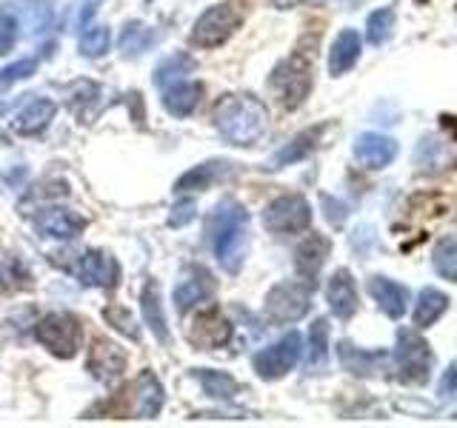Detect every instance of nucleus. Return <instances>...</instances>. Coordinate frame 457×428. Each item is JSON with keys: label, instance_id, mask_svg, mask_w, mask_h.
Returning a JSON list of instances; mask_svg holds the SVG:
<instances>
[{"label": "nucleus", "instance_id": "18", "mask_svg": "<svg viewBox=\"0 0 457 428\" xmlns=\"http://www.w3.org/2000/svg\"><path fill=\"white\" fill-rule=\"evenodd\" d=\"M446 309H449V297L443 294L440 289H435V285H426V289L418 292V297H414V306H411L414 328L435 325L443 314H446Z\"/></svg>", "mask_w": 457, "mask_h": 428}, {"label": "nucleus", "instance_id": "6", "mask_svg": "<svg viewBox=\"0 0 457 428\" xmlns=\"http://www.w3.org/2000/svg\"><path fill=\"white\" fill-rule=\"evenodd\" d=\"M263 226L271 235H300L312 226V206L303 194H283L263 211Z\"/></svg>", "mask_w": 457, "mask_h": 428}, {"label": "nucleus", "instance_id": "26", "mask_svg": "<svg viewBox=\"0 0 457 428\" xmlns=\"http://www.w3.org/2000/svg\"><path fill=\"white\" fill-rule=\"evenodd\" d=\"M200 86L197 83H189V80H178L171 89L166 92L163 97V103L166 109L175 114V118H186V114H192L195 106H197V100H200Z\"/></svg>", "mask_w": 457, "mask_h": 428}, {"label": "nucleus", "instance_id": "35", "mask_svg": "<svg viewBox=\"0 0 457 428\" xmlns=\"http://www.w3.org/2000/svg\"><path fill=\"white\" fill-rule=\"evenodd\" d=\"M152 40V35L146 32L143 26H129L126 29V35H123V40H120V46L126 49V52H132V54H137V52H143L146 49V43Z\"/></svg>", "mask_w": 457, "mask_h": 428}, {"label": "nucleus", "instance_id": "17", "mask_svg": "<svg viewBox=\"0 0 457 428\" xmlns=\"http://www.w3.org/2000/svg\"><path fill=\"white\" fill-rule=\"evenodd\" d=\"M71 271L80 277V283H89V285H114V280H118V266H114L112 257L100 251L80 254L78 263L71 266Z\"/></svg>", "mask_w": 457, "mask_h": 428}, {"label": "nucleus", "instance_id": "14", "mask_svg": "<svg viewBox=\"0 0 457 428\" xmlns=\"http://www.w3.org/2000/svg\"><path fill=\"white\" fill-rule=\"evenodd\" d=\"M326 300L328 309L337 320H352L357 314V306H361V297H357V283L352 277L349 268H337L332 280L326 285Z\"/></svg>", "mask_w": 457, "mask_h": 428}, {"label": "nucleus", "instance_id": "40", "mask_svg": "<svg viewBox=\"0 0 457 428\" xmlns=\"http://www.w3.org/2000/svg\"><path fill=\"white\" fill-rule=\"evenodd\" d=\"M269 4H275V6H280V9H289V6H297L300 0H269Z\"/></svg>", "mask_w": 457, "mask_h": 428}, {"label": "nucleus", "instance_id": "5", "mask_svg": "<svg viewBox=\"0 0 457 428\" xmlns=\"http://www.w3.org/2000/svg\"><path fill=\"white\" fill-rule=\"evenodd\" d=\"M312 292L314 289L306 285L303 280L278 283L275 289L266 294V317L280 325L303 320L312 309Z\"/></svg>", "mask_w": 457, "mask_h": 428}, {"label": "nucleus", "instance_id": "24", "mask_svg": "<svg viewBox=\"0 0 457 428\" xmlns=\"http://www.w3.org/2000/svg\"><path fill=\"white\" fill-rule=\"evenodd\" d=\"M135 414L137 417H154L157 411H161V403H163V391L161 385H157V380L149 374H140V380L135 383Z\"/></svg>", "mask_w": 457, "mask_h": 428}, {"label": "nucleus", "instance_id": "13", "mask_svg": "<svg viewBox=\"0 0 457 428\" xmlns=\"http://www.w3.org/2000/svg\"><path fill=\"white\" fill-rule=\"evenodd\" d=\"M337 357H340L343 371H349L354 377H375L378 371H386L392 366L389 351H363V349H357L352 340H340Z\"/></svg>", "mask_w": 457, "mask_h": 428}, {"label": "nucleus", "instance_id": "31", "mask_svg": "<svg viewBox=\"0 0 457 428\" xmlns=\"http://www.w3.org/2000/svg\"><path fill=\"white\" fill-rule=\"evenodd\" d=\"M328 354V320L318 317L309 328V360L312 366H323Z\"/></svg>", "mask_w": 457, "mask_h": 428}, {"label": "nucleus", "instance_id": "15", "mask_svg": "<svg viewBox=\"0 0 457 428\" xmlns=\"http://www.w3.org/2000/svg\"><path fill=\"white\" fill-rule=\"evenodd\" d=\"M189 337L200 349H218L226 346L228 337H232V323L223 317L220 309H206L195 317Z\"/></svg>", "mask_w": 457, "mask_h": 428}, {"label": "nucleus", "instance_id": "36", "mask_svg": "<svg viewBox=\"0 0 457 428\" xmlns=\"http://www.w3.org/2000/svg\"><path fill=\"white\" fill-rule=\"evenodd\" d=\"M35 69H37L35 61H21V63H14V66H9V69L0 71V86H9V83H14V80H23V78L32 75Z\"/></svg>", "mask_w": 457, "mask_h": 428}, {"label": "nucleus", "instance_id": "12", "mask_svg": "<svg viewBox=\"0 0 457 428\" xmlns=\"http://www.w3.org/2000/svg\"><path fill=\"white\" fill-rule=\"evenodd\" d=\"M369 294L389 320H400L411 306V292L406 285L383 275L369 277Z\"/></svg>", "mask_w": 457, "mask_h": 428}, {"label": "nucleus", "instance_id": "30", "mask_svg": "<svg viewBox=\"0 0 457 428\" xmlns=\"http://www.w3.org/2000/svg\"><path fill=\"white\" fill-rule=\"evenodd\" d=\"M200 383H204V391L209 397H220V399H228V397H235L237 394V380L235 377H228L226 371H200Z\"/></svg>", "mask_w": 457, "mask_h": 428}, {"label": "nucleus", "instance_id": "37", "mask_svg": "<svg viewBox=\"0 0 457 428\" xmlns=\"http://www.w3.org/2000/svg\"><path fill=\"white\" fill-rule=\"evenodd\" d=\"M323 206L328 209L326 218H328V223H332V226H343V223H346V218H349V206L346 203H340V200L323 194Z\"/></svg>", "mask_w": 457, "mask_h": 428}, {"label": "nucleus", "instance_id": "11", "mask_svg": "<svg viewBox=\"0 0 457 428\" xmlns=\"http://www.w3.org/2000/svg\"><path fill=\"white\" fill-rule=\"evenodd\" d=\"M332 251V243L323 235H306L300 240V246L295 249V271L297 280H303L306 285H318V275L326 266V257Z\"/></svg>", "mask_w": 457, "mask_h": 428}, {"label": "nucleus", "instance_id": "32", "mask_svg": "<svg viewBox=\"0 0 457 428\" xmlns=\"http://www.w3.org/2000/svg\"><path fill=\"white\" fill-rule=\"evenodd\" d=\"M109 49V29L106 26H86L83 29V37H80V52L97 57Z\"/></svg>", "mask_w": 457, "mask_h": 428}, {"label": "nucleus", "instance_id": "34", "mask_svg": "<svg viewBox=\"0 0 457 428\" xmlns=\"http://www.w3.org/2000/svg\"><path fill=\"white\" fill-rule=\"evenodd\" d=\"M437 399H440V403H452V399H457V360H452L449 368L440 374V380H437Z\"/></svg>", "mask_w": 457, "mask_h": 428}, {"label": "nucleus", "instance_id": "19", "mask_svg": "<svg viewBox=\"0 0 457 428\" xmlns=\"http://www.w3.org/2000/svg\"><path fill=\"white\" fill-rule=\"evenodd\" d=\"M54 103L52 100H43V97H35V100H29V103L14 114V120H12V128L18 135H37L43 132V128L49 126V120L54 118Z\"/></svg>", "mask_w": 457, "mask_h": 428}, {"label": "nucleus", "instance_id": "27", "mask_svg": "<svg viewBox=\"0 0 457 428\" xmlns=\"http://www.w3.org/2000/svg\"><path fill=\"white\" fill-rule=\"evenodd\" d=\"M432 268H435L437 277L457 283V235H446L435 243Z\"/></svg>", "mask_w": 457, "mask_h": 428}, {"label": "nucleus", "instance_id": "23", "mask_svg": "<svg viewBox=\"0 0 457 428\" xmlns=\"http://www.w3.org/2000/svg\"><path fill=\"white\" fill-rule=\"evenodd\" d=\"M37 226H40V232H46L49 237H75L86 226V220L71 209H49L37 218Z\"/></svg>", "mask_w": 457, "mask_h": 428}, {"label": "nucleus", "instance_id": "25", "mask_svg": "<svg viewBox=\"0 0 457 428\" xmlns=\"http://www.w3.org/2000/svg\"><path fill=\"white\" fill-rule=\"evenodd\" d=\"M395 23H397V12L395 6H380L366 18V43L369 46H383L389 43L395 35Z\"/></svg>", "mask_w": 457, "mask_h": 428}, {"label": "nucleus", "instance_id": "8", "mask_svg": "<svg viewBox=\"0 0 457 428\" xmlns=\"http://www.w3.org/2000/svg\"><path fill=\"white\" fill-rule=\"evenodd\" d=\"M80 334H83V328L78 317H71V314H49V317H43L35 328V337L43 346L61 357H71L78 351Z\"/></svg>", "mask_w": 457, "mask_h": 428}, {"label": "nucleus", "instance_id": "16", "mask_svg": "<svg viewBox=\"0 0 457 428\" xmlns=\"http://www.w3.org/2000/svg\"><path fill=\"white\" fill-rule=\"evenodd\" d=\"M361 52H363V37L354 29H343L332 43V52H328V75L340 78L352 71L357 61H361Z\"/></svg>", "mask_w": 457, "mask_h": 428}, {"label": "nucleus", "instance_id": "28", "mask_svg": "<svg viewBox=\"0 0 457 428\" xmlns=\"http://www.w3.org/2000/svg\"><path fill=\"white\" fill-rule=\"evenodd\" d=\"M143 317L146 323L154 328V334L166 340L169 332H166V320H163V309H161V294H157V283H149L146 289H143Z\"/></svg>", "mask_w": 457, "mask_h": 428}, {"label": "nucleus", "instance_id": "3", "mask_svg": "<svg viewBox=\"0 0 457 428\" xmlns=\"http://www.w3.org/2000/svg\"><path fill=\"white\" fill-rule=\"evenodd\" d=\"M392 368L397 380L406 385H426L435 371V351L420 328H397V340L392 349Z\"/></svg>", "mask_w": 457, "mask_h": 428}, {"label": "nucleus", "instance_id": "22", "mask_svg": "<svg viewBox=\"0 0 457 428\" xmlns=\"http://www.w3.org/2000/svg\"><path fill=\"white\" fill-rule=\"evenodd\" d=\"M323 132H326V126H314V128H306V132H300L292 143H286V146L271 157V166L283 169V166H292L297 160H303V157H309L314 149H318Z\"/></svg>", "mask_w": 457, "mask_h": 428}, {"label": "nucleus", "instance_id": "1", "mask_svg": "<svg viewBox=\"0 0 457 428\" xmlns=\"http://www.w3.org/2000/svg\"><path fill=\"white\" fill-rule=\"evenodd\" d=\"M218 132L235 146H254L269 128V111L257 97L232 95L223 97L214 109Z\"/></svg>", "mask_w": 457, "mask_h": 428}, {"label": "nucleus", "instance_id": "10", "mask_svg": "<svg viewBox=\"0 0 457 428\" xmlns=\"http://www.w3.org/2000/svg\"><path fill=\"white\" fill-rule=\"evenodd\" d=\"M354 160L371 169V171H380L389 166L400 146H397V140L389 137V135H380V132H363V135H357L354 137Z\"/></svg>", "mask_w": 457, "mask_h": 428}, {"label": "nucleus", "instance_id": "29", "mask_svg": "<svg viewBox=\"0 0 457 428\" xmlns=\"http://www.w3.org/2000/svg\"><path fill=\"white\" fill-rule=\"evenodd\" d=\"M220 163H206V166H197L192 171L178 180V192H195V189H209V185L223 175V169H218Z\"/></svg>", "mask_w": 457, "mask_h": 428}, {"label": "nucleus", "instance_id": "20", "mask_svg": "<svg viewBox=\"0 0 457 428\" xmlns=\"http://www.w3.org/2000/svg\"><path fill=\"white\" fill-rule=\"evenodd\" d=\"M214 294V277L209 275V271L204 268H192L189 275H186L180 283H178V289H175V303L180 311H186L189 306L200 303V300H206Z\"/></svg>", "mask_w": 457, "mask_h": 428}, {"label": "nucleus", "instance_id": "38", "mask_svg": "<svg viewBox=\"0 0 457 428\" xmlns=\"http://www.w3.org/2000/svg\"><path fill=\"white\" fill-rule=\"evenodd\" d=\"M106 317L120 328L123 334H129V337H137V328H135V323H132V317H129V311L123 309V306H114V309H109L106 311Z\"/></svg>", "mask_w": 457, "mask_h": 428}, {"label": "nucleus", "instance_id": "4", "mask_svg": "<svg viewBox=\"0 0 457 428\" xmlns=\"http://www.w3.org/2000/svg\"><path fill=\"white\" fill-rule=\"evenodd\" d=\"M269 86L278 92L280 103L286 109H297L312 92V66L309 57L303 54H292L289 61H283L275 71H271Z\"/></svg>", "mask_w": 457, "mask_h": 428}, {"label": "nucleus", "instance_id": "21", "mask_svg": "<svg viewBox=\"0 0 457 428\" xmlns=\"http://www.w3.org/2000/svg\"><path fill=\"white\" fill-rule=\"evenodd\" d=\"M123 368H126V351L120 346H114V342L97 340L95 349L89 351V371H95L100 380H112Z\"/></svg>", "mask_w": 457, "mask_h": 428}, {"label": "nucleus", "instance_id": "9", "mask_svg": "<svg viewBox=\"0 0 457 428\" xmlns=\"http://www.w3.org/2000/svg\"><path fill=\"white\" fill-rule=\"evenodd\" d=\"M240 26V14L232 9V6H212L206 9L204 14H200V21L195 26V43L197 46H220V43L235 32V29Z\"/></svg>", "mask_w": 457, "mask_h": 428}, {"label": "nucleus", "instance_id": "33", "mask_svg": "<svg viewBox=\"0 0 457 428\" xmlns=\"http://www.w3.org/2000/svg\"><path fill=\"white\" fill-rule=\"evenodd\" d=\"M418 149H423V152H428V157L426 154H414L418 157V166L423 169V171H435V166H440L443 160H446V146L437 140V137H432V135H426L423 140H420V146Z\"/></svg>", "mask_w": 457, "mask_h": 428}, {"label": "nucleus", "instance_id": "39", "mask_svg": "<svg viewBox=\"0 0 457 428\" xmlns=\"http://www.w3.org/2000/svg\"><path fill=\"white\" fill-rule=\"evenodd\" d=\"M14 40V21L12 18H0V54H4Z\"/></svg>", "mask_w": 457, "mask_h": 428}, {"label": "nucleus", "instance_id": "7", "mask_svg": "<svg viewBox=\"0 0 457 428\" xmlns=\"http://www.w3.org/2000/svg\"><path fill=\"white\" fill-rule=\"evenodd\" d=\"M300 357H303V337L297 332H289L286 337H280L275 346L257 351L252 357V366L263 380H280L300 363Z\"/></svg>", "mask_w": 457, "mask_h": 428}, {"label": "nucleus", "instance_id": "2", "mask_svg": "<svg viewBox=\"0 0 457 428\" xmlns=\"http://www.w3.org/2000/svg\"><path fill=\"white\" fill-rule=\"evenodd\" d=\"M209 235L218 260L228 271H237L243 257H246V240H249V214L243 211V206L237 203L218 206V211L212 214Z\"/></svg>", "mask_w": 457, "mask_h": 428}]
</instances>
